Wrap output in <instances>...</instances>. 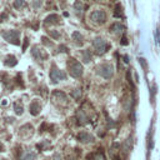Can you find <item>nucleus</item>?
I'll return each mask as SVG.
<instances>
[{"label": "nucleus", "mask_w": 160, "mask_h": 160, "mask_svg": "<svg viewBox=\"0 0 160 160\" xmlns=\"http://www.w3.org/2000/svg\"><path fill=\"white\" fill-rule=\"evenodd\" d=\"M1 36L10 44L20 45V40H19L20 33H19V30H5V31L1 33Z\"/></svg>", "instance_id": "7ed1b4c3"}, {"label": "nucleus", "mask_w": 160, "mask_h": 160, "mask_svg": "<svg viewBox=\"0 0 160 160\" xmlns=\"http://www.w3.org/2000/svg\"><path fill=\"white\" fill-rule=\"evenodd\" d=\"M106 13L104 10H94L90 14V20L96 24H104L106 21Z\"/></svg>", "instance_id": "423d86ee"}, {"label": "nucleus", "mask_w": 160, "mask_h": 160, "mask_svg": "<svg viewBox=\"0 0 160 160\" xmlns=\"http://www.w3.org/2000/svg\"><path fill=\"white\" fill-rule=\"evenodd\" d=\"M68 70H69V74L73 78H80L84 73L83 65L74 58H70L69 61H68Z\"/></svg>", "instance_id": "f257e3e1"}, {"label": "nucleus", "mask_w": 160, "mask_h": 160, "mask_svg": "<svg viewBox=\"0 0 160 160\" xmlns=\"http://www.w3.org/2000/svg\"><path fill=\"white\" fill-rule=\"evenodd\" d=\"M36 159V154L34 151H29V153H26L25 155L23 156L20 160H35Z\"/></svg>", "instance_id": "a211bd4d"}, {"label": "nucleus", "mask_w": 160, "mask_h": 160, "mask_svg": "<svg viewBox=\"0 0 160 160\" xmlns=\"http://www.w3.org/2000/svg\"><path fill=\"white\" fill-rule=\"evenodd\" d=\"M14 110H15V114L16 115H21L24 113V106L20 101H16L14 103Z\"/></svg>", "instance_id": "4468645a"}, {"label": "nucleus", "mask_w": 160, "mask_h": 160, "mask_svg": "<svg viewBox=\"0 0 160 160\" xmlns=\"http://www.w3.org/2000/svg\"><path fill=\"white\" fill-rule=\"evenodd\" d=\"M78 139H79V141L81 143H91L94 141V137L93 135H90L89 133L86 131H81L79 135H78Z\"/></svg>", "instance_id": "1a4fd4ad"}, {"label": "nucleus", "mask_w": 160, "mask_h": 160, "mask_svg": "<svg viewBox=\"0 0 160 160\" xmlns=\"http://www.w3.org/2000/svg\"><path fill=\"white\" fill-rule=\"evenodd\" d=\"M3 150H4V146H3V144L0 143V151H3Z\"/></svg>", "instance_id": "2f4dec72"}, {"label": "nucleus", "mask_w": 160, "mask_h": 160, "mask_svg": "<svg viewBox=\"0 0 160 160\" xmlns=\"http://www.w3.org/2000/svg\"><path fill=\"white\" fill-rule=\"evenodd\" d=\"M31 54L36 60H48V58H49V55H48V53L45 50L39 46H34L31 49Z\"/></svg>", "instance_id": "0eeeda50"}, {"label": "nucleus", "mask_w": 160, "mask_h": 160, "mask_svg": "<svg viewBox=\"0 0 160 160\" xmlns=\"http://www.w3.org/2000/svg\"><path fill=\"white\" fill-rule=\"evenodd\" d=\"M110 30H111V31H113L114 34H116V35H119V34H123V33H124L125 26L123 25V24H120V23H114L113 25H111Z\"/></svg>", "instance_id": "9d476101"}, {"label": "nucleus", "mask_w": 160, "mask_h": 160, "mask_svg": "<svg viewBox=\"0 0 160 160\" xmlns=\"http://www.w3.org/2000/svg\"><path fill=\"white\" fill-rule=\"evenodd\" d=\"M81 55H83V61H84V63H89V61L91 60V53H90L89 49L83 50Z\"/></svg>", "instance_id": "2eb2a0df"}, {"label": "nucleus", "mask_w": 160, "mask_h": 160, "mask_svg": "<svg viewBox=\"0 0 160 160\" xmlns=\"http://www.w3.org/2000/svg\"><path fill=\"white\" fill-rule=\"evenodd\" d=\"M43 44H45V45H48V46H54V44L52 43V42H49V39H46L45 36H43Z\"/></svg>", "instance_id": "393cba45"}, {"label": "nucleus", "mask_w": 160, "mask_h": 160, "mask_svg": "<svg viewBox=\"0 0 160 160\" xmlns=\"http://www.w3.org/2000/svg\"><path fill=\"white\" fill-rule=\"evenodd\" d=\"M71 38H73V40L76 44H79V45H81V44L84 43V36L81 35L79 31H74L73 34H71Z\"/></svg>", "instance_id": "f8f14e48"}, {"label": "nucleus", "mask_w": 160, "mask_h": 160, "mask_svg": "<svg viewBox=\"0 0 160 160\" xmlns=\"http://www.w3.org/2000/svg\"><path fill=\"white\" fill-rule=\"evenodd\" d=\"M138 61H139V64L141 65L144 73H146V71L149 70V65H148V63H146V59H144V58H138Z\"/></svg>", "instance_id": "f3484780"}, {"label": "nucleus", "mask_w": 160, "mask_h": 160, "mask_svg": "<svg viewBox=\"0 0 160 160\" xmlns=\"http://www.w3.org/2000/svg\"><path fill=\"white\" fill-rule=\"evenodd\" d=\"M59 49H60V52H63V53H66V52H68V50H66V46H64V45H61Z\"/></svg>", "instance_id": "c756f323"}, {"label": "nucleus", "mask_w": 160, "mask_h": 160, "mask_svg": "<svg viewBox=\"0 0 160 160\" xmlns=\"http://www.w3.org/2000/svg\"><path fill=\"white\" fill-rule=\"evenodd\" d=\"M154 39H155V43L160 46V26L159 25L156 26V29L154 31Z\"/></svg>", "instance_id": "aec40b11"}, {"label": "nucleus", "mask_w": 160, "mask_h": 160, "mask_svg": "<svg viewBox=\"0 0 160 160\" xmlns=\"http://www.w3.org/2000/svg\"><path fill=\"white\" fill-rule=\"evenodd\" d=\"M69 160H71V159H69Z\"/></svg>", "instance_id": "72a5a7b5"}, {"label": "nucleus", "mask_w": 160, "mask_h": 160, "mask_svg": "<svg viewBox=\"0 0 160 160\" xmlns=\"http://www.w3.org/2000/svg\"><path fill=\"white\" fill-rule=\"evenodd\" d=\"M6 16H8L6 14H1V15H0V21H4V19H6Z\"/></svg>", "instance_id": "7c9ffc66"}, {"label": "nucleus", "mask_w": 160, "mask_h": 160, "mask_svg": "<svg viewBox=\"0 0 160 160\" xmlns=\"http://www.w3.org/2000/svg\"><path fill=\"white\" fill-rule=\"evenodd\" d=\"M49 34L53 36L54 39H59V38H60V33L55 31V30H49Z\"/></svg>", "instance_id": "b1692460"}, {"label": "nucleus", "mask_w": 160, "mask_h": 160, "mask_svg": "<svg viewBox=\"0 0 160 160\" xmlns=\"http://www.w3.org/2000/svg\"><path fill=\"white\" fill-rule=\"evenodd\" d=\"M93 45H94L95 53H96L98 55H103V54L106 53L109 49V44L105 42L103 38H95L93 42Z\"/></svg>", "instance_id": "20e7f679"}, {"label": "nucleus", "mask_w": 160, "mask_h": 160, "mask_svg": "<svg viewBox=\"0 0 160 160\" xmlns=\"http://www.w3.org/2000/svg\"><path fill=\"white\" fill-rule=\"evenodd\" d=\"M29 111H30L31 115H34V116H36V115L40 114V111H42V105H40V103L38 100H33L31 103H30Z\"/></svg>", "instance_id": "6e6552de"}, {"label": "nucleus", "mask_w": 160, "mask_h": 160, "mask_svg": "<svg viewBox=\"0 0 160 160\" xmlns=\"http://www.w3.org/2000/svg\"><path fill=\"white\" fill-rule=\"evenodd\" d=\"M26 6V3L25 0H15L14 1V8L15 9H23Z\"/></svg>", "instance_id": "6ab92c4d"}, {"label": "nucleus", "mask_w": 160, "mask_h": 160, "mask_svg": "<svg viewBox=\"0 0 160 160\" xmlns=\"http://www.w3.org/2000/svg\"><path fill=\"white\" fill-rule=\"evenodd\" d=\"M73 95H74V98H75V99H79V98L81 96L80 89H75V91H73Z\"/></svg>", "instance_id": "a878e982"}, {"label": "nucleus", "mask_w": 160, "mask_h": 160, "mask_svg": "<svg viewBox=\"0 0 160 160\" xmlns=\"http://www.w3.org/2000/svg\"><path fill=\"white\" fill-rule=\"evenodd\" d=\"M52 160H61V156H60L59 154H55V155L53 156V159H52Z\"/></svg>", "instance_id": "cd10ccee"}, {"label": "nucleus", "mask_w": 160, "mask_h": 160, "mask_svg": "<svg viewBox=\"0 0 160 160\" xmlns=\"http://www.w3.org/2000/svg\"><path fill=\"white\" fill-rule=\"evenodd\" d=\"M74 9L76 10V13H83V4H81V1L80 0H76L75 1V4H74Z\"/></svg>", "instance_id": "412c9836"}, {"label": "nucleus", "mask_w": 160, "mask_h": 160, "mask_svg": "<svg viewBox=\"0 0 160 160\" xmlns=\"http://www.w3.org/2000/svg\"><path fill=\"white\" fill-rule=\"evenodd\" d=\"M66 79V75L63 70L58 69L55 65H53V69L50 70V80L53 81L54 84L55 83H59L61 80H65Z\"/></svg>", "instance_id": "39448f33"}, {"label": "nucleus", "mask_w": 160, "mask_h": 160, "mask_svg": "<svg viewBox=\"0 0 160 160\" xmlns=\"http://www.w3.org/2000/svg\"><path fill=\"white\" fill-rule=\"evenodd\" d=\"M96 73L98 75H100L104 79H111L114 75V66L111 64H101L96 68Z\"/></svg>", "instance_id": "f03ea898"}, {"label": "nucleus", "mask_w": 160, "mask_h": 160, "mask_svg": "<svg viewBox=\"0 0 160 160\" xmlns=\"http://www.w3.org/2000/svg\"><path fill=\"white\" fill-rule=\"evenodd\" d=\"M114 16H116V18H123V9L120 5H116L115 11H114Z\"/></svg>", "instance_id": "4be33fe9"}, {"label": "nucleus", "mask_w": 160, "mask_h": 160, "mask_svg": "<svg viewBox=\"0 0 160 160\" xmlns=\"http://www.w3.org/2000/svg\"><path fill=\"white\" fill-rule=\"evenodd\" d=\"M128 59H129V58H128V56H124V61H125V63H128V61H129Z\"/></svg>", "instance_id": "473e14b6"}, {"label": "nucleus", "mask_w": 160, "mask_h": 160, "mask_svg": "<svg viewBox=\"0 0 160 160\" xmlns=\"http://www.w3.org/2000/svg\"><path fill=\"white\" fill-rule=\"evenodd\" d=\"M59 21H60V18L56 14H52L45 19V24H59Z\"/></svg>", "instance_id": "ddd939ff"}, {"label": "nucleus", "mask_w": 160, "mask_h": 160, "mask_svg": "<svg viewBox=\"0 0 160 160\" xmlns=\"http://www.w3.org/2000/svg\"><path fill=\"white\" fill-rule=\"evenodd\" d=\"M4 64L6 66L13 68V66H15L16 64H18V60H16V58L14 55H8L5 58V60H4Z\"/></svg>", "instance_id": "9b49d317"}, {"label": "nucleus", "mask_w": 160, "mask_h": 160, "mask_svg": "<svg viewBox=\"0 0 160 160\" xmlns=\"http://www.w3.org/2000/svg\"><path fill=\"white\" fill-rule=\"evenodd\" d=\"M42 5H43V0H33L34 9H40V6Z\"/></svg>", "instance_id": "5701e85b"}, {"label": "nucleus", "mask_w": 160, "mask_h": 160, "mask_svg": "<svg viewBox=\"0 0 160 160\" xmlns=\"http://www.w3.org/2000/svg\"><path fill=\"white\" fill-rule=\"evenodd\" d=\"M121 45H128V39L127 38H123L121 39Z\"/></svg>", "instance_id": "c85d7f7f"}, {"label": "nucleus", "mask_w": 160, "mask_h": 160, "mask_svg": "<svg viewBox=\"0 0 160 160\" xmlns=\"http://www.w3.org/2000/svg\"><path fill=\"white\" fill-rule=\"evenodd\" d=\"M94 160H105V156H104L103 153H99V154L94 158Z\"/></svg>", "instance_id": "bb28decb"}, {"label": "nucleus", "mask_w": 160, "mask_h": 160, "mask_svg": "<svg viewBox=\"0 0 160 160\" xmlns=\"http://www.w3.org/2000/svg\"><path fill=\"white\" fill-rule=\"evenodd\" d=\"M78 118H79V123H80L81 125H83V124H86V123H88V116L84 114L83 110L78 111Z\"/></svg>", "instance_id": "dca6fc26"}]
</instances>
